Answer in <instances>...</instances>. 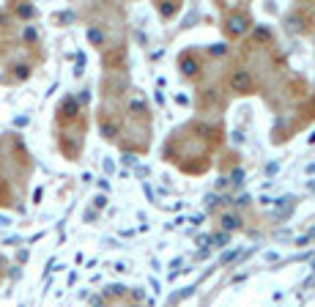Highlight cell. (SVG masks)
I'll list each match as a JSON object with an SVG mask.
<instances>
[{
	"label": "cell",
	"mask_w": 315,
	"mask_h": 307,
	"mask_svg": "<svg viewBox=\"0 0 315 307\" xmlns=\"http://www.w3.org/2000/svg\"><path fill=\"white\" fill-rule=\"evenodd\" d=\"M96 206H99V209L107 206V198H104V195H99V198H96Z\"/></svg>",
	"instance_id": "obj_19"
},
{
	"label": "cell",
	"mask_w": 315,
	"mask_h": 307,
	"mask_svg": "<svg viewBox=\"0 0 315 307\" xmlns=\"http://www.w3.org/2000/svg\"><path fill=\"white\" fill-rule=\"evenodd\" d=\"M30 74H33V66H30V64H14V66H11V77H14L17 83L30 80Z\"/></svg>",
	"instance_id": "obj_4"
},
{
	"label": "cell",
	"mask_w": 315,
	"mask_h": 307,
	"mask_svg": "<svg viewBox=\"0 0 315 307\" xmlns=\"http://www.w3.org/2000/svg\"><path fill=\"white\" fill-rule=\"evenodd\" d=\"M211 241H214V247H225V241H227V233H217V236H211Z\"/></svg>",
	"instance_id": "obj_14"
},
{
	"label": "cell",
	"mask_w": 315,
	"mask_h": 307,
	"mask_svg": "<svg viewBox=\"0 0 315 307\" xmlns=\"http://www.w3.org/2000/svg\"><path fill=\"white\" fill-rule=\"evenodd\" d=\"M77 115H80V101L74 96H66L58 107V121H74Z\"/></svg>",
	"instance_id": "obj_1"
},
{
	"label": "cell",
	"mask_w": 315,
	"mask_h": 307,
	"mask_svg": "<svg viewBox=\"0 0 315 307\" xmlns=\"http://www.w3.org/2000/svg\"><path fill=\"white\" fill-rule=\"evenodd\" d=\"M22 38H25L28 44H33L36 38H38V33H36V28L33 25H25V30H22Z\"/></svg>",
	"instance_id": "obj_11"
},
{
	"label": "cell",
	"mask_w": 315,
	"mask_h": 307,
	"mask_svg": "<svg viewBox=\"0 0 315 307\" xmlns=\"http://www.w3.org/2000/svg\"><path fill=\"white\" fill-rule=\"evenodd\" d=\"M88 42L93 47H101V44H104V33H101L99 28H88Z\"/></svg>",
	"instance_id": "obj_9"
},
{
	"label": "cell",
	"mask_w": 315,
	"mask_h": 307,
	"mask_svg": "<svg viewBox=\"0 0 315 307\" xmlns=\"http://www.w3.org/2000/svg\"><path fill=\"white\" fill-rule=\"evenodd\" d=\"M129 110H132V113H137V115H143L145 113V105H143V101H132V105H129Z\"/></svg>",
	"instance_id": "obj_15"
},
{
	"label": "cell",
	"mask_w": 315,
	"mask_h": 307,
	"mask_svg": "<svg viewBox=\"0 0 315 307\" xmlns=\"http://www.w3.org/2000/svg\"><path fill=\"white\" fill-rule=\"evenodd\" d=\"M0 203H9V187H6L3 176H0Z\"/></svg>",
	"instance_id": "obj_13"
},
{
	"label": "cell",
	"mask_w": 315,
	"mask_h": 307,
	"mask_svg": "<svg viewBox=\"0 0 315 307\" xmlns=\"http://www.w3.org/2000/svg\"><path fill=\"white\" fill-rule=\"evenodd\" d=\"M307 173H315V162L310 165V168H307Z\"/></svg>",
	"instance_id": "obj_21"
},
{
	"label": "cell",
	"mask_w": 315,
	"mask_h": 307,
	"mask_svg": "<svg viewBox=\"0 0 315 307\" xmlns=\"http://www.w3.org/2000/svg\"><path fill=\"white\" fill-rule=\"evenodd\" d=\"M236 255H239V250H233V253H225V255H222V261H219V263H227V261H233Z\"/></svg>",
	"instance_id": "obj_16"
},
{
	"label": "cell",
	"mask_w": 315,
	"mask_h": 307,
	"mask_svg": "<svg viewBox=\"0 0 315 307\" xmlns=\"http://www.w3.org/2000/svg\"><path fill=\"white\" fill-rule=\"evenodd\" d=\"M230 88L239 91V93H249L252 91V77L247 69H236V72L230 74Z\"/></svg>",
	"instance_id": "obj_2"
},
{
	"label": "cell",
	"mask_w": 315,
	"mask_h": 307,
	"mask_svg": "<svg viewBox=\"0 0 315 307\" xmlns=\"http://www.w3.org/2000/svg\"><path fill=\"white\" fill-rule=\"evenodd\" d=\"M222 228H225V233L227 231H236V228H241V219L236 217V214H225L222 217Z\"/></svg>",
	"instance_id": "obj_8"
},
{
	"label": "cell",
	"mask_w": 315,
	"mask_h": 307,
	"mask_svg": "<svg viewBox=\"0 0 315 307\" xmlns=\"http://www.w3.org/2000/svg\"><path fill=\"white\" fill-rule=\"evenodd\" d=\"M241 178H244V170H233V181H236V184H239Z\"/></svg>",
	"instance_id": "obj_20"
},
{
	"label": "cell",
	"mask_w": 315,
	"mask_h": 307,
	"mask_svg": "<svg viewBox=\"0 0 315 307\" xmlns=\"http://www.w3.org/2000/svg\"><path fill=\"white\" fill-rule=\"evenodd\" d=\"M189 294H192V288H184V291H178V294H173V296L167 299V307H176V304L181 302V299H186Z\"/></svg>",
	"instance_id": "obj_10"
},
{
	"label": "cell",
	"mask_w": 315,
	"mask_h": 307,
	"mask_svg": "<svg viewBox=\"0 0 315 307\" xmlns=\"http://www.w3.org/2000/svg\"><path fill=\"white\" fill-rule=\"evenodd\" d=\"M14 17H19V19H30V17H36V9L33 6H25V3H14Z\"/></svg>",
	"instance_id": "obj_5"
},
{
	"label": "cell",
	"mask_w": 315,
	"mask_h": 307,
	"mask_svg": "<svg viewBox=\"0 0 315 307\" xmlns=\"http://www.w3.org/2000/svg\"><path fill=\"white\" fill-rule=\"evenodd\" d=\"M211 52H214V55H225V44H214V47H211Z\"/></svg>",
	"instance_id": "obj_18"
},
{
	"label": "cell",
	"mask_w": 315,
	"mask_h": 307,
	"mask_svg": "<svg viewBox=\"0 0 315 307\" xmlns=\"http://www.w3.org/2000/svg\"><path fill=\"white\" fill-rule=\"evenodd\" d=\"M159 11L164 14V17H170V14L176 11V6H159Z\"/></svg>",
	"instance_id": "obj_17"
},
{
	"label": "cell",
	"mask_w": 315,
	"mask_h": 307,
	"mask_svg": "<svg viewBox=\"0 0 315 307\" xmlns=\"http://www.w3.org/2000/svg\"><path fill=\"white\" fill-rule=\"evenodd\" d=\"M101 135H104L107 140H113L118 135V127H115L113 121H107V118H101Z\"/></svg>",
	"instance_id": "obj_7"
},
{
	"label": "cell",
	"mask_w": 315,
	"mask_h": 307,
	"mask_svg": "<svg viewBox=\"0 0 315 307\" xmlns=\"http://www.w3.org/2000/svg\"><path fill=\"white\" fill-rule=\"evenodd\" d=\"M198 60H195V58H189V55H184V58H181V72H184V74H189V77H192V74H198Z\"/></svg>",
	"instance_id": "obj_6"
},
{
	"label": "cell",
	"mask_w": 315,
	"mask_h": 307,
	"mask_svg": "<svg viewBox=\"0 0 315 307\" xmlns=\"http://www.w3.org/2000/svg\"><path fill=\"white\" fill-rule=\"evenodd\" d=\"M247 25H249V22H247V17H244V14H236V17L227 19V30H230L233 36H241L244 30H247Z\"/></svg>",
	"instance_id": "obj_3"
},
{
	"label": "cell",
	"mask_w": 315,
	"mask_h": 307,
	"mask_svg": "<svg viewBox=\"0 0 315 307\" xmlns=\"http://www.w3.org/2000/svg\"><path fill=\"white\" fill-rule=\"evenodd\" d=\"M121 58H123V50H118V52H107V55H104V64H107V66H115Z\"/></svg>",
	"instance_id": "obj_12"
}]
</instances>
